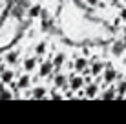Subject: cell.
<instances>
[{"mask_svg": "<svg viewBox=\"0 0 126 124\" xmlns=\"http://www.w3.org/2000/svg\"><path fill=\"white\" fill-rule=\"evenodd\" d=\"M104 68H106V62H104V60H92V62H90V66H88V71H90V75L95 79V77H101L102 75Z\"/></svg>", "mask_w": 126, "mask_h": 124, "instance_id": "obj_9", "label": "cell"}, {"mask_svg": "<svg viewBox=\"0 0 126 124\" xmlns=\"http://www.w3.org/2000/svg\"><path fill=\"white\" fill-rule=\"evenodd\" d=\"M11 99H15V95L11 93V89H7L6 84L0 82V100H11Z\"/></svg>", "mask_w": 126, "mask_h": 124, "instance_id": "obj_16", "label": "cell"}, {"mask_svg": "<svg viewBox=\"0 0 126 124\" xmlns=\"http://www.w3.org/2000/svg\"><path fill=\"white\" fill-rule=\"evenodd\" d=\"M16 73L13 68H6V66H0V82L6 84V86H11V82H15Z\"/></svg>", "mask_w": 126, "mask_h": 124, "instance_id": "obj_3", "label": "cell"}, {"mask_svg": "<svg viewBox=\"0 0 126 124\" xmlns=\"http://www.w3.org/2000/svg\"><path fill=\"white\" fill-rule=\"evenodd\" d=\"M68 86H69V89H71L73 93L79 91V89H82V88H84V75H80V73L71 75L68 79Z\"/></svg>", "mask_w": 126, "mask_h": 124, "instance_id": "obj_7", "label": "cell"}, {"mask_svg": "<svg viewBox=\"0 0 126 124\" xmlns=\"http://www.w3.org/2000/svg\"><path fill=\"white\" fill-rule=\"evenodd\" d=\"M4 64H9L13 68L15 64H18V49H9L4 55Z\"/></svg>", "mask_w": 126, "mask_h": 124, "instance_id": "obj_11", "label": "cell"}, {"mask_svg": "<svg viewBox=\"0 0 126 124\" xmlns=\"http://www.w3.org/2000/svg\"><path fill=\"white\" fill-rule=\"evenodd\" d=\"M119 18L121 20H126V6H121L119 7Z\"/></svg>", "mask_w": 126, "mask_h": 124, "instance_id": "obj_20", "label": "cell"}, {"mask_svg": "<svg viewBox=\"0 0 126 124\" xmlns=\"http://www.w3.org/2000/svg\"><path fill=\"white\" fill-rule=\"evenodd\" d=\"M46 51H47V42H38L37 46H35V55L37 57H40V58H44V55H46Z\"/></svg>", "mask_w": 126, "mask_h": 124, "instance_id": "obj_17", "label": "cell"}, {"mask_svg": "<svg viewBox=\"0 0 126 124\" xmlns=\"http://www.w3.org/2000/svg\"><path fill=\"white\" fill-rule=\"evenodd\" d=\"M115 82H117V86H115V91H117V99H119V97L123 99V97H124V93H126V79H123V77L119 75V79H117Z\"/></svg>", "mask_w": 126, "mask_h": 124, "instance_id": "obj_15", "label": "cell"}, {"mask_svg": "<svg viewBox=\"0 0 126 124\" xmlns=\"http://www.w3.org/2000/svg\"><path fill=\"white\" fill-rule=\"evenodd\" d=\"M102 84H113L117 79H119V73H117V69L113 66H110V64L106 62V68H104V71H102Z\"/></svg>", "mask_w": 126, "mask_h": 124, "instance_id": "obj_4", "label": "cell"}, {"mask_svg": "<svg viewBox=\"0 0 126 124\" xmlns=\"http://www.w3.org/2000/svg\"><path fill=\"white\" fill-rule=\"evenodd\" d=\"M47 97V88L46 86H37L31 89V99H46Z\"/></svg>", "mask_w": 126, "mask_h": 124, "instance_id": "obj_14", "label": "cell"}, {"mask_svg": "<svg viewBox=\"0 0 126 124\" xmlns=\"http://www.w3.org/2000/svg\"><path fill=\"white\" fill-rule=\"evenodd\" d=\"M86 4H88V6H92V7H97V6H99V0H86Z\"/></svg>", "mask_w": 126, "mask_h": 124, "instance_id": "obj_22", "label": "cell"}, {"mask_svg": "<svg viewBox=\"0 0 126 124\" xmlns=\"http://www.w3.org/2000/svg\"><path fill=\"white\" fill-rule=\"evenodd\" d=\"M99 97H101L102 100H113V99H117V91H115V86H110V88L102 89V91L99 93Z\"/></svg>", "mask_w": 126, "mask_h": 124, "instance_id": "obj_13", "label": "cell"}, {"mask_svg": "<svg viewBox=\"0 0 126 124\" xmlns=\"http://www.w3.org/2000/svg\"><path fill=\"white\" fill-rule=\"evenodd\" d=\"M31 82H33V79L29 77V73L24 71L22 75H18L15 79V82H11V86H13V89H16V91H24V89H28L31 86Z\"/></svg>", "mask_w": 126, "mask_h": 124, "instance_id": "obj_2", "label": "cell"}, {"mask_svg": "<svg viewBox=\"0 0 126 124\" xmlns=\"http://www.w3.org/2000/svg\"><path fill=\"white\" fill-rule=\"evenodd\" d=\"M40 60H42V58H40V57H37V55H33V57H26V58H24V62H22L24 71H26V73H31V71H35Z\"/></svg>", "mask_w": 126, "mask_h": 124, "instance_id": "obj_10", "label": "cell"}, {"mask_svg": "<svg viewBox=\"0 0 126 124\" xmlns=\"http://www.w3.org/2000/svg\"><path fill=\"white\" fill-rule=\"evenodd\" d=\"M101 86L102 84H99L97 80H92V82H88V84H84V95H86V99H95V97H99V93H101Z\"/></svg>", "mask_w": 126, "mask_h": 124, "instance_id": "obj_5", "label": "cell"}, {"mask_svg": "<svg viewBox=\"0 0 126 124\" xmlns=\"http://www.w3.org/2000/svg\"><path fill=\"white\" fill-rule=\"evenodd\" d=\"M111 51H113L115 55H121V53H123V44H115V46H113V49H111Z\"/></svg>", "mask_w": 126, "mask_h": 124, "instance_id": "obj_21", "label": "cell"}, {"mask_svg": "<svg viewBox=\"0 0 126 124\" xmlns=\"http://www.w3.org/2000/svg\"><path fill=\"white\" fill-rule=\"evenodd\" d=\"M68 79L69 77L66 73H62V71H53V75H51V82H53V88L55 89H60V91H66L69 88L68 86Z\"/></svg>", "mask_w": 126, "mask_h": 124, "instance_id": "obj_1", "label": "cell"}, {"mask_svg": "<svg viewBox=\"0 0 126 124\" xmlns=\"http://www.w3.org/2000/svg\"><path fill=\"white\" fill-rule=\"evenodd\" d=\"M40 15H42V6L40 4H35L31 9H29V16H31V18H37V16H40Z\"/></svg>", "mask_w": 126, "mask_h": 124, "instance_id": "obj_18", "label": "cell"}, {"mask_svg": "<svg viewBox=\"0 0 126 124\" xmlns=\"http://www.w3.org/2000/svg\"><path fill=\"white\" fill-rule=\"evenodd\" d=\"M108 4H110L111 7H117V9H119V7L123 6V0H108Z\"/></svg>", "mask_w": 126, "mask_h": 124, "instance_id": "obj_19", "label": "cell"}, {"mask_svg": "<svg viewBox=\"0 0 126 124\" xmlns=\"http://www.w3.org/2000/svg\"><path fill=\"white\" fill-rule=\"evenodd\" d=\"M53 71H55V68H53V62L51 60H44V58H42V60L38 62V77H40V79L51 77Z\"/></svg>", "mask_w": 126, "mask_h": 124, "instance_id": "obj_6", "label": "cell"}, {"mask_svg": "<svg viewBox=\"0 0 126 124\" xmlns=\"http://www.w3.org/2000/svg\"><path fill=\"white\" fill-rule=\"evenodd\" d=\"M88 66H90V60L86 57H77L75 60H73V71H75V73H80V75L90 73Z\"/></svg>", "mask_w": 126, "mask_h": 124, "instance_id": "obj_8", "label": "cell"}, {"mask_svg": "<svg viewBox=\"0 0 126 124\" xmlns=\"http://www.w3.org/2000/svg\"><path fill=\"white\" fill-rule=\"evenodd\" d=\"M51 62H53V68H55V71H59L60 68H62L64 64H66V53H64V51H59V53L53 57V60H51Z\"/></svg>", "mask_w": 126, "mask_h": 124, "instance_id": "obj_12", "label": "cell"}]
</instances>
